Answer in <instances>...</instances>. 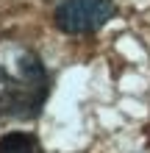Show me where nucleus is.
I'll list each match as a JSON object with an SVG mask.
<instances>
[{
    "instance_id": "nucleus-1",
    "label": "nucleus",
    "mask_w": 150,
    "mask_h": 153,
    "mask_svg": "<svg viewBox=\"0 0 150 153\" xmlns=\"http://www.w3.org/2000/svg\"><path fill=\"white\" fill-rule=\"evenodd\" d=\"M50 92V78L33 50H20L14 64L0 61V120H33Z\"/></svg>"
},
{
    "instance_id": "nucleus-2",
    "label": "nucleus",
    "mask_w": 150,
    "mask_h": 153,
    "mask_svg": "<svg viewBox=\"0 0 150 153\" xmlns=\"http://www.w3.org/2000/svg\"><path fill=\"white\" fill-rule=\"evenodd\" d=\"M114 17L111 0H64L53 20L56 28L67 36H86V33L100 31L106 22Z\"/></svg>"
},
{
    "instance_id": "nucleus-3",
    "label": "nucleus",
    "mask_w": 150,
    "mask_h": 153,
    "mask_svg": "<svg viewBox=\"0 0 150 153\" xmlns=\"http://www.w3.org/2000/svg\"><path fill=\"white\" fill-rule=\"evenodd\" d=\"M0 153H42V148H39L33 134L11 131V134L0 137Z\"/></svg>"
}]
</instances>
